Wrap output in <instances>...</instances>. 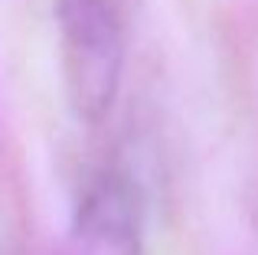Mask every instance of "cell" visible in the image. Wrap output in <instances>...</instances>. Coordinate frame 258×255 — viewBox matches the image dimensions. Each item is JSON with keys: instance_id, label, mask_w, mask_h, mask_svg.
<instances>
[{"instance_id": "cell-1", "label": "cell", "mask_w": 258, "mask_h": 255, "mask_svg": "<svg viewBox=\"0 0 258 255\" xmlns=\"http://www.w3.org/2000/svg\"><path fill=\"white\" fill-rule=\"evenodd\" d=\"M62 66L72 105L82 118H101L118 92L124 39L111 0H59Z\"/></svg>"}]
</instances>
